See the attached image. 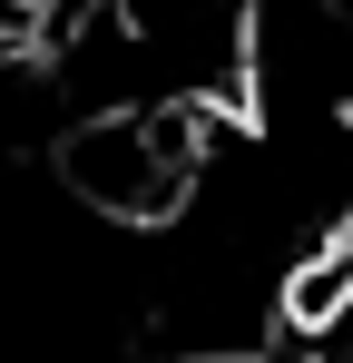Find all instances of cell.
Returning a JSON list of instances; mask_svg holds the SVG:
<instances>
[{
  "label": "cell",
  "instance_id": "7a4b0ae2",
  "mask_svg": "<svg viewBox=\"0 0 353 363\" xmlns=\"http://www.w3.org/2000/svg\"><path fill=\"white\" fill-rule=\"evenodd\" d=\"M176 363H294L285 344H206V354H176Z\"/></svg>",
  "mask_w": 353,
  "mask_h": 363
},
{
  "label": "cell",
  "instance_id": "6da1fadb",
  "mask_svg": "<svg viewBox=\"0 0 353 363\" xmlns=\"http://www.w3.org/2000/svg\"><path fill=\"white\" fill-rule=\"evenodd\" d=\"M206 138H216V108L196 99H138V108H89L59 147V177L89 216L108 226H157L186 206V186L206 167Z\"/></svg>",
  "mask_w": 353,
  "mask_h": 363
}]
</instances>
